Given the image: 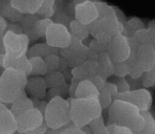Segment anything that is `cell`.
Wrapping results in <instances>:
<instances>
[{
    "mask_svg": "<svg viewBox=\"0 0 155 134\" xmlns=\"http://www.w3.org/2000/svg\"><path fill=\"white\" fill-rule=\"evenodd\" d=\"M107 126L116 125L129 128L138 134L144 127L145 120L139 109L133 104L115 99L108 109Z\"/></svg>",
    "mask_w": 155,
    "mask_h": 134,
    "instance_id": "6da1fadb",
    "label": "cell"
},
{
    "mask_svg": "<svg viewBox=\"0 0 155 134\" xmlns=\"http://www.w3.org/2000/svg\"><path fill=\"white\" fill-rule=\"evenodd\" d=\"M28 76L22 70L7 68L4 70L0 77V101L10 104L24 92Z\"/></svg>",
    "mask_w": 155,
    "mask_h": 134,
    "instance_id": "7a4b0ae2",
    "label": "cell"
},
{
    "mask_svg": "<svg viewBox=\"0 0 155 134\" xmlns=\"http://www.w3.org/2000/svg\"><path fill=\"white\" fill-rule=\"evenodd\" d=\"M71 123L78 127L88 124L92 120L102 115V108L97 96L85 98L70 97Z\"/></svg>",
    "mask_w": 155,
    "mask_h": 134,
    "instance_id": "3957f363",
    "label": "cell"
},
{
    "mask_svg": "<svg viewBox=\"0 0 155 134\" xmlns=\"http://www.w3.org/2000/svg\"><path fill=\"white\" fill-rule=\"evenodd\" d=\"M44 121L49 129H58L71 123L70 103L61 96H56L48 102L44 113Z\"/></svg>",
    "mask_w": 155,
    "mask_h": 134,
    "instance_id": "277c9868",
    "label": "cell"
},
{
    "mask_svg": "<svg viewBox=\"0 0 155 134\" xmlns=\"http://www.w3.org/2000/svg\"><path fill=\"white\" fill-rule=\"evenodd\" d=\"M90 35L98 41L109 44L112 38L118 33H124V25L116 15L97 18L89 25Z\"/></svg>",
    "mask_w": 155,
    "mask_h": 134,
    "instance_id": "5b68a950",
    "label": "cell"
},
{
    "mask_svg": "<svg viewBox=\"0 0 155 134\" xmlns=\"http://www.w3.org/2000/svg\"><path fill=\"white\" fill-rule=\"evenodd\" d=\"M0 38L1 54L13 58L27 55L30 40L25 34H18L8 31L2 36H0Z\"/></svg>",
    "mask_w": 155,
    "mask_h": 134,
    "instance_id": "8992f818",
    "label": "cell"
},
{
    "mask_svg": "<svg viewBox=\"0 0 155 134\" xmlns=\"http://www.w3.org/2000/svg\"><path fill=\"white\" fill-rule=\"evenodd\" d=\"M89 51L88 46L82 41L72 36L69 45L60 49V56L71 69H73L87 60Z\"/></svg>",
    "mask_w": 155,
    "mask_h": 134,
    "instance_id": "52a82bcc",
    "label": "cell"
},
{
    "mask_svg": "<svg viewBox=\"0 0 155 134\" xmlns=\"http://www.w3.org/2000/svg\"><path fill=\"white\" fill-rule=\"evenodd\" d=\"M106 52L114 62L128 59L131 54L128 37L122 33H118L113 36L108 44Z\"/></svg>",
    "mask_w": 155,
    "mask_h": 134,
    "instance_id": "ba28073f",
    "label": "cell"
},
{
    "mask_svg": "<svg viewBox=\"0 0 155 134\" xmlns=\"http://www.w3.org/2000/svg\"><path fill=\"white\" fill-rule=\"evenodd\" d=\"M45 38L49 45L61 49L69 45L72 35L66 26L53 22L47 28Z\"/></svg>",
    "mask_w": 155,
    "mask_h": 134,
    "instance_id": "9c48e42d",
    "label": "cell"
},
{
    "mask_svg": "<svg viewBox=\"0 0 155 134\" xmlns=\"http://www.w3.org/2000/svg\"><path fill=\"white\" fill-rule=\"evenodd\" d=\"M117 99L133 104L137 107L140 111L149 110L153 102L151 93L146 88L130 90L125 93H118L115 98V99Z\"/></svg>",
    "mask_w": 155,
    "mask_h": 134,
    "instance_id": "30bf717a",
    "label": "cell"
},
{
    "mask_svg": "<svg viewBox=\"0 0 155 134\" xmlns=\"http://www.w3.org/2000/svg\"><path fill=\"white\" fill-rule=\"evenodd\" d=\"M135 63L143 72H149L155 62V49L151 43L139 45L136 52L131 53Z\"/></svg>",
    "mask_w": 155,
    "mask_h": 134,
    "instance_id": "8fae6325",
    "label": "cell"
},
{
    "mask_svg": "<svg viewBox=\"0 0 155 134\" xmlns=\"http://www.w3.org/2000/svg\"><path fill=\"white\" fill-rule=\"evenodd\" d=\"M16 120L17 132L25 133L42 125L44 122V116L39 110L33 107L16 117Z\"/></svg>",
    "mask_w": 155,
    "mask_h": 134,
    "instance_id": "7c38bea8",
    "label": "cell"
},
{
    "mask_svg": "<svg viewBox=\"0 0 155 134\" xmlns=\"http://www.w3.org/2000/svg\"><path fill=\"white\" fill-rule=\"evenodd\" d=\"M99 18V12L94 2L88 1L75 6L74 18L79 22L90 25Z\"/></svg>",
    "mask_w": 155,
    "mask_h": 134,
    "instance_id": "4fadbf2b",
    "label": "cell"
},
{
    "mask_svg": "<svg viewBox=\"0 0 155 134\" xmlns=\"http://www.w3.org/2000/svg\"><path fill=\"white\" fill-rule=\"evenodd\" d=\"M24 89L31 98L39 99L45 98L48 91L44 78L41 76H28Z\"/></svg>",
    "mask_w": 155,
    "mask_h": 134,
    "instance_id": "5bb4252c",
    "label": "cell"
},
{
    "mask_svg": "<svg viewBox=\"0 0 155 134\" xmlns=\"http://www.w3.org/2000/svg\"><path fill=\"white\" fill-rule=\"evenodd\" d=\"M18 130L16 118L6 104L0 103V133L14 134Z\"/></svg>",
    "mask_w": 155,
    "mask_h": 134,
    "instance_id": "9a60e30c",
    "label": "cell"
},
{
    "mask_svg": "<svg viewBox=\"0 0 155 134\" xmlns=\"http://www.w3.org/2000/svg\"><path fill=\"white\" fill-rule=\"evenodd\" d=\"M0 65L4 70L7 68L22 70L25 72L28 76H30L31 72V64L27 55L18 58H13L5 54H1Z\"/></svg>",
    "mask_w": 155,
    "mask_h": 134,
    "instance_id": "2e32d148",
    "label": "cell"
},
{
    "mask_svg": "<svg viewBox=\"0 0 155 134\" xmlns=\"http://www.w3.org/2000/svg\"><path fill=\"white\" fill-rule=\"evenodd\" d=\"M97 62L85 61L81 64L71 69V76L79 81L90 79L96 75Z\"/></svg>",
    "mask_w": 155,
    "mask_h": 134,
    "instance_id": "e0dca14e",
    "label": "cell"
},
{
    "mask_svg": "<svg viewBox=\"0 0 155 134\" xmlns=\"http://www.w3.org/2000/svg\"><path fill=\"white\" fill-rule=\"evenodd\" d=\"M96 75L107 79L114 73V64L107 52L99 53L97 62Z\"/></svg>",
    "mask_w": 155,
    "mask_h": 134,
    "instance_id": "ac0fdd59",
    "label": "cell"
},
{
    "mask_svg": "<svg viewBox=\"0 0 155 134\" xmlns=\"http://www.w3.org/2000/svg\"><path fill=\"white\" fill-rule=\"evenodd\" d=\"M0 15L9 21L18 22L24 15L12 5L11 0H0Z\"/></svg>",
    "mask_w": 155,
    "mask_h": 134,
    "instance_id": "d6986e66",
    "label": "cell"
},
{
    "mask_svg": "<svg viewBox=\"0 0 155 134\" xmlns=\"http://www.w3.org/2000/svg\"><path fill=\"white\" fill-rule=\"evenodd\" d=\"M51 54L60 55V49L51 47L45 42L38 43L31 46L28 50L27 56L29 59L33 57L44 58Z\"/></svg>",
    "mask_w": 155,
    "mask_h": 134,
    "instance_id": "ffe728a7",
    "label": "cell"
},
{
    "mask_svg": "<svg viewBox=\"0 0 155 134\" xmlns=\"http://www.w3.org/2000/svg\"><path fill=\"white\" fill-rule=\"evenodd\" d=\"M33 107V101L30 98L27 96L25 91L14 102L10 104L9 109L16 118Z\"/></svg>",
    "mask_w": 155,
    "mask_h": 134,
    "instance_id": "44dd1931",
    "label": "cell"
},
{
    "mask_svg": "<svg viewBox=\"0 0 155 134\" xmlns=\"http://www.w3.org/2000/svg\"><path fill=\"white\" fill-rule=\"evenodd\" d=\"M42 17L37 13L25 14L20 23L22 27L24 33L30 40H37L38 38L35 33V24L37 21Z\"/></svg>",
    "mask_w": 155,
    "mask_h": 134,
    "instance_id": "7402d4cb",
    "label": "cell"
},
{
    "mask_svg": "<svg viewBox=\"0 0 155 134\" xmlns=\"http://www.w3.org/2000/svg\"><path fill=\"white\" fill-rule=\"evenodd\" d=\"M12 5L23 14L36 13L44 0H11Z\"/></svg>",
    "mask_w": 155,
    "mask_h": 134,
    "instance_id": "603a6c76",
    "label": "cell"
},
{
    "mask_svg": "<svg viewBox=\"0 0 155 134\" xmlns=\"http://www.w3.org/2000/svg\"><path fill=\"white\" fill-rule=\"evenodd\" d=\"M99 91L89 79L81 81L78 84L74 98H85L99 96Z\"/></svg>",
    "mask_w": 155,
    "mask_h": 134,
    "instance_id": "cb8c5ba5",
    "label": "cell"
},
{
    "mask_svg": "<svg viewBox=\"0 0 155 134\" xmlns=\"http://www.w3.org/2000/svg\"><path fill=\"white\" fill-rule=\"evenodd\" d=\"M69 30L72 36L82 41L87 39L90 34L89 25L84 24L75 19L70 24Z\"/></svg>",
    "mask_w": 155,
    "mask_h": 134,
    "instance_id": "d4e9b609",
    "label": "cell"
},
{
    "mask_svg": "<svg viewBox=\"0 0 155 134\" xmlns=\"http://www.w3.org/2000/svg\"><path fill=\"white\" fill-rule=\"evenodd\" d=\"M44 78L48 89L54 87L67 85L65 76L58 70L48 72L44 76Z\"/></svg>",
    "mask_w": 155,
    "mask_h": 134,
    "instance_id": "484cf974",
    "label": "cell"
},
{
    "mask_svg": "<svg viewBox=\"0 0 155 134\" xmlns=\"http://www.w3.org/2000/svg\"><path fill=\"white\" fill-rule=\"evenodd\" d=\"M31 64V72L30 76H45L48 73L47 65L44 59L41 57L30 58Z\"/></svg>",
    "mask_w": 155,
    "mask_h": 134,
    "instance_id": "4316f807",
    "label": "cell"
},
{
    "mask_svg": "<svg viewBox=\"0 0 155 134\" xmlns=\"http://www.w3.org/2000/svg\"><path fill=\"white\" fill-rule=\"evenodd\" d=\"M88 125L91 130L92 134H110L108 127L105 123L102 115L92 120Z\"/></svg>",
    "mask_w": 155,
    "mask_h": 134,
    "instance_id": "83f0119b",
    "label": "cell"
},
{
    "mask_svg": "<svg viewBox=\"0 0 155 134\" xmlns=\"http://www.w3.org/2000/svg\"><path fill=\"white\" fill-rule=\"evenodd\" d=\"M51 19L53 22L64 25L68 29L70 24L74 19L71 15L63 10H56L54 15Z\"/></svg>",
    "mask_w": 155,
    "mask_h": 134,
    "instance_id": "f1b7e54d",
    "label": "cell"
},
{
    "mask_svg": "<svg viewBox=\"0 0 155 134\" xmlns=\"http://www.w3.org/2000/svg\"><path fill=\"white\" fill-rule=\"evenodd\" d=\"M45 134H86L81 128L77 127L73 123L58 129H48Z\"/></svg>",
    "mask_w": 155,
    "mask_h": 134,
    "instance_id": "f546056e",
    "label": "cell"
},
{
    "mask_svg": "<svg viewBox=\"0 0 155 134\" xmlns=\"http://www.w3.org/2000/svg\"><path fill=\"white\" fill-rule=\"evenodd\" d=\"M145 124L143 129L138 134H155V119L149 110L141 111Z\"/></svg>",
    "mask_w": 155,
    "mask_h": 134,
    "instance_id": "4dcf8cb0",
    "label": "cell"
},
{
    "mask_svg": "<svg viewBox=\"0 0 155 134\" xmlns=\"http://www.w3.org/2000/svg\"><path fill=\"white\" fill-rule=\"evenodd\" d=\"M53 22L51 18H42L37 21L35 24V33L38 39L45 37L47 28Z\"/></svg>",
    "mask_w": 155,
    "mask_h": 134,
    "instance_id": "1f68e13d",
    "label": "cell"
},
{
    "mask_svg": "<svg viewBox=\"0 0 155 134\" xmlns=\"http://www.w3.org/2000/svg\"><path fill=\"white\" fill-rule=\"evenodd\" d=\"M98 99L103 110L108 109L114 101L111 93L105 87L99 91Z\"/></svg>",
    "mask_w": 155,
    "mask_h": 134,
    "instance_id": "d6a6232c",
    "label": "cell"
},
{
    "mask_svg": "<svg viewBox=\"0 0 155 134\" xmlns=\"http://www.w3.org/2000/svg\"><path fill=\"white\" fill-rule=\"evenodd\" d=\"M94 4L99 12V18H105L115 15L114 7L107 4L101 1H95Z\"/></svg>",
    "mask_w": 155,
    "mask_h": 134,
    "instance_id": "836d02e7",
    "label": "cell"
},
{
    "mask_svg": "<svg viewBox=\"0 0 155 134\" xmlns=\"http://www.w3.org/2000/svg\"><path fill=\"white\" fill-rule=\"evenodd\" d=\"M114 76L120 77H126L129 75L130 71V64L128 59L119 62H114Z\"/></svg>",
    "mask_w": 155,
    "mask_h": 134,
    "instance_id": "e575fe53",
    "label": "cell"
},
{
    "mask_svg": "<svg viewBox=\"0 0 155 134\" xmlns=\"http://www.w3.org/2000/svg\"><path fill=\"white\" fill-rule=\"evenodd\" d=\"M68 85H65L48 89L45 98L49 101L52 98L56 96H65L67 94H68Z\"/></svg>",
    "mask_w": 155,
    "mask_h": 134,
    "instance_id": "d590c367",
    "label": "cell"
},
{
    "mask_svg": "<svg viewBox=\"0 0 155 134\" xmlns=\"http://www.w3.org/2000/svg\"><path fill=\"white\" fill-rule=\"evenodd\" d=\"M48 68V72L58 70L61 64V56L59 55L51 54L44 58Z\"/></svg>",
    "mask_w": 155,
    "mask_h": 134,
    "instance_id": "8d00e7d4",
    "label": "cell"
},
{
    "mask_svg": "<svg viewBox=\"0 0 155 134\" xmlns=\"http://www.w3.org/2000/svg\"><path fill=\"white\" fill-rule=\"evenodd\" d=\"M113 80L114 81L111 82L114 83L116 85L118 90V93H125L131 90L130 85L127 81L126 77L114 76V78H113Z\"/></svg>",
    "mask_w": 155,
    "mask_h": 134,
    "instance_id": "74e56055",
    "label": "cell"
},
{
    "mask_svg": "<svg viewBox=\"0 0 155 134\" xmlns=\"http://www.w3.org/2000/svg\"><path fill=\"white\" fill-rule=\"evenodd\" d=\"M133 37L139 44L148 42L150 43V35L148 28H144L137 31L134 33Z\"/></svg>",
    "mask_w": 155,
    "mask_h": 134,
    "instance_id": "f35d334b",
    "label": "cell"
},
{
    "mask_svg": "<svg viewBox=\"0 0 155 134\" xmlns=\"http://www.w3.org/2000/svg\"><path fill=\"white\" fill-rule=\"evenodd\" d=\"M107 44L102 43L95 38H93L88 44V48L91 50H93L98 53H101L102 52H106V50L108 46Z\"/></svg>",
    "mask_w": 155,
    "mask_h": 134,
    "instance_id": "ab89813d",
    "label": "cell"
},
{
    "mask_svg": "<svg viewBox=\"0 0 155 134\" xmlns=\"http://www.w3.org/2000/svg\"><path fill=\"white\" fill-rule=\"evenodd\" d=\"M110 134H133V132L128 127L116 126L110 125L107 126Z\"/></svg>",
    "mask_w": 155,
    "mask_h": 134,
    "instance_id": "60d3db41",
    "label": "cell"
},
{
    "mask_svg": "<svg viewBox=\"0 0 155 134\" xmlns=\"http://www.w3.org/2000/svg\"><path fill=\"white\" fill-rule=\"evenodd\" d=\"M8 31L12 32L13 33H18V34L24 33L22 27L21 23L18 22L9 21L8 22L5 32H8Z\"/></svg>",
    "mask_w": 155,
    "mask_h": 134,
    "instance_id": "b9f144b4",
    "label": "cell"
},
{
    "mask_svg": "<svg viewBox=\"0 0 155 134\" xmlns=\"http://www.w3.org/2000/svg\"><path fill=\"white\" fill-rule=\"evenodd\" d=\"M90 81H91L93 84L96 87V88L98 89L99 91L102 90L105 85V84L107 82V80L103 78L102 77L95 75L91 77L90 79H88Z\"/></svg>",
    "mask_w": 155,
    "mask_h": 134,
    "instance_id": "7bdbcfd3",
    "label": "cell"
},
{
    "mask_svg": "<svg viewBox=\"0 0 155 134\" xmlns=\"http://www.w3.org/2000/svg\"><path fill=\"white\" fill-rule=\"evenodd\" d=\"M31 99L33 101V107L39 110L44 115L45 112L47 107L48 102L44 101L43 99H36L33 98H31Z\"/></svg>",
    "mask_w": 155,
    "mask_h": 134,
    "instance_id": "ee69618b",
    "label": "cell"
},
{
    "mask_svg": "<svg viewBox=\"0 0 155 134\" xmlns=\"http://www.w3.org/2000/svg\"><path fill=\"white\" fill-rule=\"evenodd\" d=\"M80 81H79L78 79L72 76V78L71 80V84L68 87V95H69L70 97L74 98L75 92L76 91L77 87L78 86V84Z\"/></svg>",
    "mask_w": 155,
    "mask_h": 134,
    "instance_id": "f6af8a7d",
    "label": "cell"
},
{
    "mask_svg": "<svg viewBox=\"0 0 155 134\" xmlns=\"http://www.w3.org/2000/svg\"><path fill=\"white\" fill-rule=\"evenodd\" d=\"M48 129V127L44 121V122L40 126H39L33 130H29L24 133L25 134H45Z\"/></svg>",
    "mask_w": 155,
    "mask_h": 134,
    "instance_id": "bcb514c9",
    "label": "cell"
},
{
    "mask_svg": "<svg viewBox=\"0 0 155 134\" xmlns=\"http://www.w3.org/2000/svg\"><path fill=\"white\" fill-rule=\"evenodd\" d=\"M148 28L150 35V43L155 49V20L151 21L149 24Z\"/></svg>",
    "mask_w": 155,
    "mask_h": 134,
    "instance_id": "7dc6e473",
    "label": "cell"
},
{
    "mask_svg": "<svg viewBox=\"0 0 155 134\" xmlns=\"http://www.w3.org/2000/svg\"><path fill=\"white\" fill-rule=\"evenodd\" d=\"M105 87H107L109 90V91L110 92V93H111V95L113 96V99L114 100L116 96L118 94V90H117V88L116 85L114 83L109 81V82H106Z\"/></svg>",
    "mask_w": 155,
    "mask_h": 134,
    "instance_id": "c3c4849f",
    "label": "cell"
},
{
    "mask_svg": "<svg viewBox=\"0 0 155 134\" xmlns=\"http://www.w3.org/2000/svg\"><path fill=\"white\" fill-rule=\"evenodd\" d=\"M114 12H115V15L117 17V18L118 19V20L124 24L127 22L126 17H125L124 13L122 12L121 10L117 8L116 7H114Z\"/></svg>",
    "mask_w": 155,
    "mask_h": 134,
    "instance_id": "681fc988",
    "label": "cell"
},
{
    "mask_svg": "<svg viewBox=\"0 0 155 134\" xmlns=\"http://www.w3.org/2000/svg\"><path fill=\"white\" fill-rule=\"evenodd\" d=\"M99 56V53L89 49V51H88V53L87 55V58L86 61L97 62Z\"/></svg>",
    "mask_w": 155,
    "mask_h": 134,
    "instance_id": "f907efd6",
    "label": "cell"
},
{
    "mask_svg": "<svg viewBox=\"0 0 155 134\" xmlns=\"http://www.w3.org/2000/svg\"><path fill=\"white\" fill-rule=\"evenodd\" d=\"M7 24L8 22L6 19L3 17L0 16V36H2L5 33Z\"/></svg>",
    "mask_w": 155,
    "mask_h": 134,
    "instance_id": "816d5d0a",
    "label": "cell"
},
{
    "mask_svg": "<svg viewBox=\"0 0 155 134\" xmlns=\"http://www.w3.org/2000/svg\"><path fill=\"white\" fill-rule=\"evenodd\" d=\"M81 129L83 130V132L84 133H85L86 134H92V132H91V130L88 124L87 125H85L83 127H81Z\"/></svg>",
    "mask_w": 155,
    "mask_h": 134,
    "instance_id": "f5cc1de1",
    "label": "cell"
},
{
    "mask_svg": "<svg viewBox=\"0 0 155 134\" xmlns=\"http://www.w3.org/2000/svg\"><path fill=\"white\" fill-rule=\"evenodd\" d=\"M147 72L155 81V62H154V64L153 68L151 69V70H150L149 72Z\"/></svg>",
    "mask_w": 155,
    "mask_h": 134,
    "instance_id": "db71d44e",
    "label": "cell"
},
{
    "mask_svg": "<svg viewBox=\"0 0 155 134\" xmlns=\"http://www.w3.org/2000/svg\"><path fill=\"white\" fill-rule=\"evenodd\" d=\"M88 1H91L95 2V1H101V0H74L73 4H74V6H76L77 4H79Z\"/></svg>",
    "mask_w": 155,
    "mask_h": 134,
    "instance_id": "11a10c76",
    "label": "cell"
},
{
    "mask_svg": "<svg viewBox=\"0 0 155 134\" xmlns=\"http://www.w3.org/2000/svg\"><path fill=\"white\" fill-rule=\"evenodd\" d=\"M14 134H25V133H19L18 132H16Z\"/></svg>",
    "mask_w": 155,
    "mask_h": 134,
    "instance_id": "9f6ffc18",
    "label": "cell"
},
{
    "mask_svg": "<svg viewBox=\"0 0 155 134\" xmlns=\"http://www.w3.org/2000/svg\"><path fill=\"white\" fill-rule=\"evenodd\" d=\"M0 134H1V133H0Z\"/></svg>",
    "mask_w": 155,
    "mask_h": 134,
    "instance_id": "6f0895ef",
    "label": "cell"
}]
</instances>
